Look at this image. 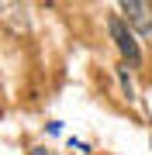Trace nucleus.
<instances>
[{
    "label": "nucleus",
    "mask_w": 152,
    "mask_h": 155,
    "mask_svg": "<svg viewBox=\"0 0 152 155\" xmlns=\"http://www.w3.org/2000/svg\"><path fill=\"white\" fill-rule=\"evenodd\" d=\"M107 28H111V38H114V45H118V52H121V55L131 62V66H135V62L142 59L135 35H131L128 28H124V21H118V17H111V24H107Z\"/></svg>",
    "instance_id": "1"
},
{
    "label": "nucleus",
    "mask_w": 152,
    "mask_h": 155,
    "mask_svg": "<svg viewBox=\"0 0 152 155\" xmlns=\"http://www.w3.org/2000/svg\"><path fill=\"white\" fill-rule=\"evenodd\" d=\"M121 11L128 17V24H135V28L152 41V4H145V0H124Z\"/></svg>",
    "instance_id": "2"
}]
</instances>
